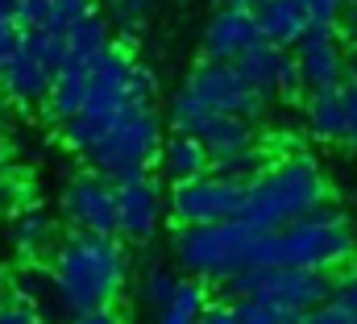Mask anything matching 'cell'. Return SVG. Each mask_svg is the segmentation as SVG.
Returning <instances> with one entry per match:
<instances>
[{"instance_id": "ffe728a7", "label": "cell", "mask_w": 357, "mask_h": 324, "mask_svg": "<svg viewBox=\"0 0 357 324\" xmlns=\"http://www.w3.org/2000/svg\"><path fill=\"white\" fill-rule=\"evenodd\" d=\"M212 166V154L204 142H195L191 133H175L167 146H162V175L171 179V187L178 183H191V179H204Z\"/></svg>"}, {"instance_id": "83f0119b", "label": "cell", "mask_w": 357, "mask_h": 324, "mask_svg": "<svg viewBox=\"0 0 357 324\" xmlns=\"http://www.w3.org/2000/svg\"><path fill=\"white\" fill-rule=\"evenodd\" d=\"M303 324H357V316L345 308V304H337V300H328V304H320V308H312L307 312V321Z\"/></svg>"}, {"instance_id": "603a6c76", "label": "cell", "mask_w": 357, "mask_h": 324, "mask_svg": "<svg viewBox=\"0 0 357 324\" xmlns=\"http://www.w3.org/2000/svg\"><path fill=\"white\" fill-rule=\"evenodd\" d=\"M13 242H17L21 253H38L42 245L50 242V221H46V212H38V208L17 212V221H13Z\"/></svg>"}, {"instance_id": "8fae6325", "label": "cell", "mask_w": 357, "mask_h": 324, "mask_svg": "<svg viewBox=\"0 0 357 324\" xmlns=\"http://www.w3.org/2000/svg\"><path fill=\"white\" fill-rule=\"evenodd\" d=\"M295 63H299V75H303V91L341 87V80H345V50H341L337 25H312L299 38V46H295Z\"/></svg>"}, {"instance_id": "f546056e", "label": "cell", "mask_w": 357, "mask_h": 324, "mask_svg": "<svg viewBox=\"0 0 357 324\" xmlns=\"http://www.w3.org/2000/svg\"><path fill=\"white\" fill-rule=\"evenodd\" d=\"M150 4H154V0H116V17L125 21L129 34H137V21L150 13Z\"/></svg>"}, {"instance_id": "d590c367", "label": "cell", "mask_w": 357, "mask_h": 324, "mask_svg": "<svg viewBox=\"0 0 357 324\" xmlns=\"http://www.w3.org/2000/svg\"><path fill=\"white\" fill-rule=\"evenodd\" d=\"M199 324H241V321H237V312H233V304H229V308H208Z\"/></svg>"}, {"instance_id": "9a60e30c", "label": "cell", "mask_w": 357, "mask_h": 324, "mask_svg": "<svg viewBox=\"0 0 357 324\" xmlns=\"http://www.w3.org/2000/svg\"><path fill=\"white\" fill-rule=\"evenodd\" d=\"M178 133H191L195 142H204L212 159H225V154H237V150L254 146V121L229 117V112H204L191 125H183Z\"/></svg>"}, {"instance_id": "1f68e13d", "label": "cell", "mask_w": 357, "mask_h": 324, "mask_svg": "<svg viewBox=\"0 0 357 324\" xmlns=\"http://www.w3.org/2000/svg\"><path fill=\"white\" fill-rule=\"evenodd\" d=\"M333 300H337V304H345V308L357 316V270H349L345 279H337V291H333Z\"/></svg>"}, {"instance_id": "30bf717a", "label": "cell", "mask_w": 357, "mask_h": 324, "mask_svg": "<svg viewBox=\"0 0 357 324\" xmlns=\"http://www.w3.org/2000/svg\"><path fill=\"white\" fill-rule=\"evenodd\" d=\"M63 212H67L71 225H79V233H104V237H116L121 233L116 183H108L100 175L71 179L63 187Z\"/></svg>"}, {"instance_id": "3957f363", "label": "cell", "mask_w": 357, "mask_h": 324, "mask_svg": "<svg viewBox=\"0 0 357 324\" xmlns=\"http://www.w3.org/2000/svg\"><path fill=\"white\" fill-rule=\"evenodd\" d=\"M328 204V183L312 159H287L270 166L266 175L250 187L245 216L254 229H287Z\"/></svg>"}, {"instance_id": "b9f144b4", "label": "cell", "mask_w": 357, "mask_h": 324, "mask_svg": "<svg viewBox=\"0 0 357 324\" xmlns=\"http://www.w3.org/2000/svg\"><path fill=\"white\" fill-rule=\"evenodd\" d=\"M0 166H4V159H0Z\"/></svg>"}, {"instance_id": "d6a6232c", "label": "cell", "mask_w": 357, "mask_h": 324, "mask_svg": "<svg viewBox=\"0 0 357 324\" xmlns=\"http://www.w3.org/2000/svg\"><path fill=\"white\" fill-rule=\"evenodd\" d=\"M345 108H349V129H345V142L357 150V83H345Z\"/></svg>"}, {"instance_id": "44dd1931", "label": "cell", "mask_w": 357, "mask_h": 324, "mask_svg": "<svg viewBox=\"0 0 357 324\" xmlns=\"http://www.w3.org/2000/svg\"><path fill=\"white\" fill-rule=\"evenodd\" d=\"M91 67H96V63H91ZM91 67H63V71L54 75V87H50V96H46V112H50L59 125L84 112L88 87H91Z\"/></svg>"}, {"instance_id": "8992f818", "label": "cell", "mask_w": 357, "mask_h": 324, "mask_svg": "<svg viewBox=\"0 0 357 324\" xmlns=\"http://www.w3.org/2000/svg\"><path fill=\"white\" fill-rule=\"evenodd\" d=\"M204 112H229V117H245L258 125L266 112V96L254 91L233 63H199L187 75L183 91L171 100V125L183 129Z\"/></svg>"}, {"instance_id": "9c48e42d", "label": "cell", "mask_w": 357, "mask_h": 324, "mask_svg": "<svg viewBox=\"0 0 357 324\" xmlns=\"http://www.w3.org/2000/svg\"><path fill=\"white\" fill-rule=\"evenodd\" d=\"M250 204V187L220 179V175H204L191 183H178L171 191V216L175 225H225V221H241Z\"/></svg>"}, {"instance_id": "52a82bcc", "label": "cell", "mask_w": 357, "mask_h": 324, "mask_svg": "<svg viewBox=\"0 0 357 324\" xmlns=\"http://www.w3.org/2000/svg\"><path fill=\"white\" fill-rule=\"evenodd\" d=\"M133 67H137V63H133L129 50H121V46H112V50H104V54L96 59L84 112L71 117V121H63V142H67L75 154H88L91 146L108 133V125L116 121V112L133 104Z\"/></svg>"}, {"instance_id": "7bdbcfd3", "label": "cell", "mask_w": 357, "mask_h": 324, "mask_svg": "<svg viewBox=\"0 0 357 324\" xmlns=\"http://www.w3.org/2000/svg\"><path fill=\"white\" fill-rule=\"evenodd\" d=\"M354 4H357V0H354Z\"/></svg>"}, {"instance_id": "7402d4cb", "label": "cell", "mask_w": 357, "mask_h": 324, "mask_svg": "<svg viewBox=\"0 0 357 324\" xmlns=\"http://www.w3.org/2000/svg\"><path fill=\"white\" fill-rule=\"evenodd\" d=\"M208 312V295H204V283L195 279H183L175 291V300L158 312V324H199Z\"/></svg>"}, {"instance_id": "277c9868", "label": "cell", "mask_w": 357, "mask_h": 324, "mask_svg": "<svg viewBox=\"0 0 357 324\" xmlns=\"http://www.w3.org/2000/svg\"><path fill=\"white\" fill-rule=\"evenodd\" d=\"M262 242V229L250 221H225V225H178L175 253L195 279L233 283L237 274L254 270V253Z\"/></svg>"}, {"instance_id": "d4e9b609", "label": "cell", "mask_w": 357, "mask_h": 324, "mask_svg": "<svg viewBox=\"0 0 357 324\" xmlns=\"http://www.w3.org/2000/svg\"><path fill=\"white\" fill-rule=\"evenodd\" d=\"M59 4L54 0H21V13H17V25L21 29H46V25H59Z\"/></svg>"}, {"instance_id": "2e32d148", "label": "cell", "mask_w": 357, "mask_h": 324, "mask_svg": "<svg viewBox=\"0 0 357 324\" xmlns=\"http://www.w3.org/2000/svg\"><path fill=\"white\" fill-rule=\"evenodd\" d=\"M0 87H4V96H13V100H21V104H33V100H46L50 96V87H54V71L25 46V38H21V50L0 67Z\"/></svg>"}, {"instance_id": "4316f807", "label": "cell", "mask_w": 357, "mask_h": 324, "mask_svg": "<svg viewBox=\"0 0 357 324\" xmlns=\"http://www.w3.org/2000/svg\"><path fill=\"white\" fill-rule=\"evenodd\" d=\"M345 4H354V0H303V13L312 25H337Z\"/></svg>"}, {"instance_id": "4dcf8cb0", "label": "cell", "mask_w": 357, "mask_h": 324, "mask_svg": "<svg viewBox=\"0 0 357 324\" xmlns=\"http://www.w3.org/2000/svg\"><path fill=\"white\" fill-rule=\"evenodd\" d=\"M154 91H158V83H154V75L137 63L133 67V100H142V104H154Z\"/></svg>"}, {"instance_id": "5bb4252c", "label": "cell", "mask_w": 357, "mask_h": 324, "mask_svg": "<svg viewBox=\"0 0 357 324\" xmlns=\"http://www.w3.org/2000/svg\"><path fill=\"white\" fill-rule=\"evenodd\" d=\"M116 212H121V237L150 242L158 233L162 216V187L150 175H137L129 183H116Z\"/></svg>"}, {"instance_id": "e575fe53", "label": "cell", "mask_w": 357, "mask_h": 324, "mask_svg": "<svg viewBox=\"0 0 357 324\" xmlns=\"http://www.w3.org/2000/svg\"><path fill=\"white\" fill-rule=\"evenodd\" d=\"M67 324H121V321H116V312H112V308H104V312H84V316H71Z\"/></svg>"}, {"instance_id": "ac0fdd59", "label": "cell", "mask_w": 357, "mask_h": 324, "mask_svg": "<svg viewBox=\"0 0 357 324\" xmlns=\"http://www.w3.org/2000/svg\"><path fill=\"white\" fill-rule=\"evenodd\" d=\"M307 129L324 142H345V129H349V108H345V83L341 87H320V91H307Z\"/></svg>"}, {"instance_id": "e0dca14e", "label": "cell", "mask_w": 357, "mask_h": 324, "mask_svg": "<svg viewBox=\"0 0 357 324\" xmlns=\"http://www.w3.org/2000/svg\"><path fill=\"white\" fill-rule=\"evenodd\" d=\"M254 21H258L262 38L274 42V46H282V50H295L299 38L312 29V21L303 13V0H262L254 8Z\"/></svg>"}, {"instance_id": "8d00e7d4", "label": "cell", "mask_w": 357, "mask_h": 324, "mask_svg": "<svg viewBox=\"0 0 357 324\" xmlns=\"http://www.w3.org/2000/svg\"><path fill=\"white\" fill-rule=\"evenodd\" d=\"M21 13V0H0V21H17Z\"/></svg>"}, {"instance_id": "4fadbf2b", "label": "cell", "mask_w": 357, "mask_h": 324, "mask_svg": "<svg viewBox=\"0 0 357 324\" xmlns=\"http://www.w3.org/2000/svg\"><path fill=\"white\" fill-rule=\"evenodd\" d=\"M258 42H266V38H262L254 13H245V8H220L204 25L199 50H204V63H233V59H241Z\"/></svg>"}, {"instance_id": "484cf974", "label": "cell", "mask_w": 357, "mask_h": 324, "mask_svg": "<svg viewBox=\"0 0 357 324\" xmlns=\"http://www.w3.org/2000/svg\"><path fill=\"white\" fill-rule=\"evenodd\" d=\"M178 283H183V279H175L171 270H150V279H146V304H154V308L162 312V308L175 300Z\"/></svg>"}, {"instance_id": "d6986e66", "label": "cell", "mask_w": 357, "mask_h": 324, "mask_svg": "<svg viewBox=\"0 0 357 324\" xmlns=\"http://www.w3.org/2000/svg\"><path fill=\"white\" fill-rule=\"evenodd\" d=\"M104 50H112V34L100 13H84L67 25V63L63 67H91Z\"/></svg>"}, {"instance_id": "5b68a950", "label": "cell", "mask_w": 357, "mask_h": 324, "mask_svg": "<svg viewBox=\"0 0 357 324\" xmlns=\"http://www.w3.org/2000/svg\"><path fill=\"white\" fill-rule=\"evenodd\" d=\"M162 125L154 117V104L133 100L129 108L116 112V121L108 125V133L91 146L84 159L91 162V170L108 183H129L137 175L150 170V162L162 159Z\"/></svg>"}, {"instance_id": "cb8c5ba5", "label": "cell", "mask_w": 357, "mask_h": 324, "mask_svg": "<svg viewBox=\"0 0 357 324\" xmlns=\"http://www.w3.org/2000/svg\"><path fill=\"white\" fill-rule=\"evenodd\" d=\"M237 321L241 324H303L307 312H295V308H274L266 300H237L233 304Z\"/></svg>"}, {"instance_id": "ab89813d", "label": "cell", "mask_w": 357, "mask_h": 324, "mask_svg": "<svg viewBox=\"0 0 357 324\" xmlns=\"http://www.w3.org/2000/svg\"><path fill=\"white\" fill-rule=\"evenodd\" d=\"M345 75H349V83H357V50L345 59Z\"/></svg>"}, {"instance_id": "836d02e7", "label": "cell", "mask_w": 357, "mask_h": 324, "mask_svg": "<svg viewBox=\"0 0 357 324\" xmlns=\"http://www.w3.org/2000/svg\"><path fill=\"white\" fill-rule=\"evenodd\" d=\"M54 4H59V17L63 21H75L84 13H96V0H54Z\"/></svg>"}, {"instance_id": "ba28073f", "label": "cell", "mask_w": 357, "mask_h": 324, "mask_svg": "<svg viewBox=\"0 0 357 324\" xmlns=\"http://www.w3.org/2000/svg\"><path fill=\"white\" fill-rule=\"evenodd\" d=\"M229 287L237 300H266L274 308L312 312L333 300L337 279L333 270H312V266H258V270L237 274Z\"/></svg>"}, {"instance_id": "f1b7e54d", "label": "cell", "mask_w": 357, "mask_h": 324, "mask_svg": "<svg viewBox=\"0 0 357 324\" xmlns=\"http://www.w3.org/2000/svg\"><path fill=\"white\" fill-rule=\"evenodd\" d=\"M0 324H42L25 300H0Z\"/></svg>"}, {"instance_id": "7c38bea8", "label": "cell", "mask_w": 357, "mask_h": 324, "mask_svg": "<svg viewBox=\"0 0 357 324\" xmlns=\"http://www.w3.org/2000/svg\"><path fill=\"white\" fill-rule=\"evenodd\" d=\"M233 67L245 75V83L254 87V91H262V96H295L299 87H303V75H299V63H295V54H287L282 46H274V42H258V46H250L241 59H233Z\"/></svg>"}, {"instance_id": "f35d334b", "label": "cell", "mask_w": 357, "mask_h": 324, "mask_svg": "<svg viewBox=\"0 0 357 324\" xmlns=\"http://www.w3.org/2000/svg\"><path fill=\"white\" fill-rule=\"evenodd\" d=\"M345 34H349V46L357 50V13L349 17V21H345Z\"/></svg>"}, {"instance_id": "7a4b0ae2", "label": "cell", "mask_w": 357, "mask_h": 324, "mask_svg": "<svg viewBox=\"0 0 357 324\" xmlns=\"http://www.w3.org/2000/svg\"><path fill=\"white\" fill-rule=\"evenodd\" d=\"M354 229L349 221L324 204L320 212L287 225V229H262V242L254 253V270L258 266H312V270H337L354 258Z\"/></svg>"}, {"instance_id": "60d3db41", "label": "cell", "mask_w": 357, "mask_h": 324, "mask_svg": "<svg viewBox=\"0 0 357 324\" xmlns=\"http://www.w3.org/2000/svg\"><path fill=\"white\" fill-rule=\"evenodd\" d=\"M0 283H4V266H0Z\"/></svg>"}, {"instance_id": "6da1fadb", "label": "cell", "mask_w": 357, "mask_h": 324, "mask_svg": "<svg viewBox=\"0 0 357 324\" xmlns=\"http://www.w3.org/2000/svg\"><path fill=\"white\" fill-rule=\"evenodd\" d=\"M129 274V258L116 237L104 233H71L54 258V300L71 316L104 312L121 295Z\"/></svg>"}, {"instance_id": "74e56055", "label": "cell", "mask_w": 357, "mask_h": 324, "mask_svg": "<svg viewBox=\"0 0 357 324\" xmlns=\"http://www.w3.org/2000/svg\"><path fill=\"white\" fill-rule=\"evenodd\" d=\"M220 4H225V8H245V13H254L262 0H220Z\"/></svg>"}]
</instances>
